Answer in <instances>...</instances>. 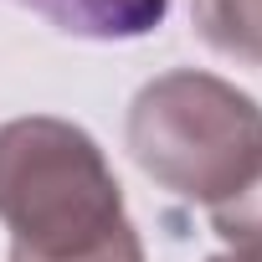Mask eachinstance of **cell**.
Here are the masks:
<instances>
[{
  "instance_id": "6da1fadb",
  "label": "cell",
  "mask_w": 262,
  "mask_h": 262,
  "mask_svg": "<svg viewBox=\"0 0 262 262\" xmlns=\"http://www.w3.org/2000/svg\"><path fill=\"white\" fill-rule=\"evenodd\" d=\"M0 221L11 262H144L98 139L52 113L0 123Z\"/></svg>"
},
{
  "instance_id": "7a4b0ae2",
  "label": "cell",
  "mask_w": 262,
  "mask_h": 262,
  "mask_svg": "<svg viewBox=\"0 0 262 262\" xmlns=\"http://www.w3.org/2000/svg\"><path fill=\"white\" fill-rule=\"evenodd\" d=\"M123 144L160 190L216 211L262 175V108L216 72L175 67L134 93Z\"/></svg>"
},
{
  "instance_id": "3957f363",
  "label": "cell",
  "mask_w": 262,
  "mask_h": 262,
  "mask_svg": "<svg viewBox=\"0 0 262 262\" xmlns=\"http://www.w3.org/2000/svg\"><path fill=\"white\" fill-rule=\"evenodd\" d=\"M190 26L211 52L262 67V0H190Z\"/></svg>"
},
{
  "instance_id": "277c9868",
  "label": "cell",
  "mask_w": 262,
  "mask_h": 262,
  "mask_svg": "<svg viewBox=\"0 0 262 262\" xmlns=\"http://www.w3.org/2000/svg\"><path fill=\"white\" fill-rule=\"evenodd\" d=\"M72 6H77V36L123 41V36L155 31L170 11V0H72Z\"/></svg>"
},
{
  "instance_id": "5b68a950",
  "label": "cell",
  "mask_w": 262,
  "mask_h": 262,
  "mask_svg": "<svg viewBox=\"0 0 262 262\" xmlns=\"http://www.w3.org/2000/svg\"><path fill=\"white\" fill-rule=\"evenodd\" d=\"M211 226H216V236H221L226 247H262V175H257L242 195L221 201V206L211 211Z\"/></svg>"
},
{
  "instance_id": "8992f818",
  "label": "cell",
  "mask_w": 262,
  "mask_h": 262,
  "mask_svg": "<svg viewBox=\"0 0 262 262\" xmlns=\"http://www.w3.org/2000/svg\"><path fill=\"white\" fill-rule=\"evenodd\" d=\"M16 6H26V11H36V16H47L57 31H67V36H77V6L72 0H16Z\"/></svg>"
},
{
  "instance_id": "52a82bcc",
  "label": "cell",
  "mask_w": 262,
  "mask_h": 262,
  "mask_svg": "<svg viewBox=\"0 0 262 262\" xmlns=\"http://www.w3.org/2000/svg\"><path fill=\"white\" fill-rule=\"evenodd\" d=\"M206 262H262V247H226V252H216Z\"/></svg>"
}]
</instances>
